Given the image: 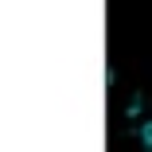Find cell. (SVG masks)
Segmentation results:
<instances>
[{
    "mask_svg": "<svg viewBox=\"0 0 152 152\" xmlns=\"http://www.w3.org/2000/svg\"><path fill=\"white\" fill-rule=\"evenodd\" d=\"M137 137H140V148H144V152H152V117L137 125Z\"/></svg>",
    "mask_w": 152,
    "mask_h": 152,
    "instance_id": "obj_1",
    "label": "cell"
}]
</instances>
